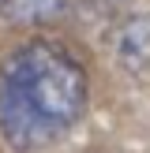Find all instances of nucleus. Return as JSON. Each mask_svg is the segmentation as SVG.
Here are the masks:
<instances>
[{
  "label": "nucleus",
  "instance_id": "obj_1",
  "mask_svg": "<svg viewBox=\"0 0 150 153\" xmlns=\"http://www.w3.org/2000/svg\"><path fill=\"white\" fill-rule=\"evenodd\" d=\"M86 105V71L64 45L30 37L0 60V138L15 153L56 146Z\"/></svg>",
  "mask_w": 150,
  "mask_h": 153
},
{
  "label": "nucleus",
  "instance_id": "obj_2",
  "mask_svg": "<svg viewBox=\"0 0 150 153\" xmlns=\"http://www.w3.org/2000/svg\"><path fill=\"white\" fill-rule=\"evenodd\" d=\"M0 11L15 26H49L68 11V0H0Z\"/></svg>",
  "mask_w": 150,
  "mask_h": 153
}]
</instances>
